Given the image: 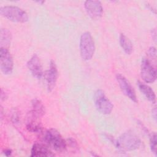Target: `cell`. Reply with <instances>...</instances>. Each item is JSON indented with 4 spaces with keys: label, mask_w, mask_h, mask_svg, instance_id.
Segmentation results:
<instances>
[{
    "label": "cell",
    "mask_w": 157,
    "mask_h": 157,
    "mask_svg": "<svg viewBox=\"0 0 157 157\" xmlns=\"http://www.w3.org/2000/svg\"><path fill=\"white\" fill-rule=\"evenodd\" d=\"M116 147L123 151H130L138 149L141 145V140L133 132L128 131L122 133L113 141Z\"/></svg>",
    "instance_id": "cell-1"
},
{
    "label": "cell",
    "mask_w": 157,
    "mask_h": 157,
    "mask_svg": "<svg viewBox=\"0 0 157 157\" xmlns=\"http://www.w3.org/2000/svg\"><path fill=\"white\" fill-rule=\"evenodd\" d=\"M44 140L48 147L57 151H63L67 147L66 142L56 129L47 130L44 135Z\"/></svg>",
    "instance_id": "cell-2"
},
{
    "label": "cell",
    "mask_w": 157,
    "mask_h": 157,
    "mask_svg": "<svg viewBox=\"0 0 157 157\" xmlns=\"http://www.w3.org/2000/svg\"><path fill=\"white\" fill-rule=\"evenodd\" d=\"M0 14L10 21L17 23H26L29 17L27 13L22 9L13 6L1 7Z\"/></svg>",
    "instance_id": "cell-3"
},
{
    "label": "cell",
    "mask_w": 157,
    "mask_h": 157,
    "mask_svg": "<svg viewBox=\"0 0 157 157\" xmlns=\"http://www.w3.org/2000/svg\"><path fill=\"white\" fill-rule=\"evenodd\" d=\"M80 53L85 61L90 60L95 52V45L92 36L90 32L83 33L80 38Z\"/></svg>",
    "instance_id": "cell-4"
},
{
    "label": "cell",
    "mask_w": 157,
    "mask_h": 157,
    "mask_svg": "<svg viewBox=\"0 0 157 157\" xmlns=\"http://www.w3.org/2000/svg\"><path fill=\"white\" fill-rule=\"evenodd\" d=\"M93 100L96 109L100 113L108 115L112 112L113 105L102 90L98 89L94 92Z\"/></svg>",
    "instance_id": "cell-5"
},
{
    "label": "cell",
    "mask_w": 157,
    "mask_h": 157,
    "mask_svg": "<svg viewBox=\"0 0 157 157\" xmlns=\"http://www.w3.org/2000/svg\"><path fill=\"white\" fill-rule=\"evenodd\" d=\"M140 75L147 83H153L156 79V70L151 63L146 58H143L141 63Z\"/></svg>",
    "instance_id": "cell-6"
},
{
    "label": "cell",
    "mask_w": 157,
    "mask_h": 157,
    "mask_svg": "<svg viewBox=\"0 0 157 157\" xmlns=\"http://www.w3.org/2000/svg\"><path fill=\"white\" fill-rule=\"evenodd\" d=\"M0 68L5 75L12 74L13 69V61L12 56L6 48H0Z\"/></svg>",
    "instance_id": "cell-7"
},
{
    "label": "cell",
    "mask_w": 157,
    "mask_h": 157,
    "mask_svg": "<svg viewBox=\"0 0 157 157\" xmlns=\"http://www.w3.org/2000/svg\"><path fill=\"white\" fill-rule=\"evenodd\" d=\"M116 78L123 93L134 102H137V99L136 92L128 80L120 74H117Z\"/></svg>",
    "instance_id": "cell-8"
},
{
    "label": "cell",
    "mask_w": 157,
    "mask_h": 157,
    "mask_svg": "<svg viewBox=\"0 0 157 157\" xmlns=\"http://www.w3.org/2000/svg\"><path fill=\"white\" fill-rule=\"evenodd\" d=\"M84 7L88 15L91 19L96 20L101 17L103 8L100 1L93 0L86 1L84 4Z\"/></svg>",
    "instance_id": "cell-9"
},
{
    "label": "cell",
    "mask_w": 157,
    "mask_h": 157,
    "mask_svg": "<svg viewBox=\"0 0 157 157\" xmlns=\"http://www.w3.org/2000/svg\"><path fill=\"white\" fill-rule=\"evenodd\" d=\"M58 72L55 62L53 60H51L49 69L44 74V78L46 82L48 91L51 92L55 87L58 79Z\"/></svg>",
    "instance_id": "cell-10"
},
{
    "label": "cell",
    "mask_w": 157,
    "mask_h": 157,
    "mask_svg": "<svg viewBox=\"0 0 157 157\" xmlns=\"http://www.w3.org/2000/svg\"><path fill=\"white\" fill-rule=\"evenodd\" d=\"M27 67L34 77L40 79L43 75V69L40 58L36 54H34L27 63Z\"/></svg>",
    "instance_id": "cell-11"
},
{
    "label": "cell",
    "mask_w": 157,
    "mask_h": 157,
    "mask_svg": "<svg viewBox=\"0 0 157 157\" xmlns=\"http://www.w3.org/2000/svg\"><path fill=\"white\" fill-rule=\"evenodd\" d=\"M55 156L48 146L40 142H36L33 144L31 150V156L32 157H50Z\"/></svg>",
    "instance_id": "cell-12"
},
{
    "label": "cell",
    "mask_w": 157,
    "mask_h": 157,
    "mask_svg": "<svg viewBox=\"0 0 157 157\" xmlns=\"http://www.w3.org/2000/svg\"><path fill=\"white\" fill-rule=\"evenodd\" d=\"M40 119V117H38L29 112L26 123L27 129L34 133L41 132L42 131V126Z\"/></svg>",
    "instance_id": "cell-13"
},
{
    "label": "cell",
    "mask_w": 157,
    "mask_h": 157,
    "mask_svg": "<svg viewBox=\"0 0 157 157\" xmlns=\"http://www.w3.org/2000/svg\"><path fill=\"white\" fill-rule=\"evenodd\" d=\"M137 86L140 91L146 97V98L152 104L156 103V95L154 91L148 85L138 81Z\"/></svg>",
    "instance_id": "cell-14"
},
{
    "label": "cell",
    "mask_w": 157,
    "mask_h": 157,
    "mask_svg": "<svg viewBox=\"0 0 157 157\" xmlns=\"http://www.w3.org/2000/svg\"><path fill=\"white\" fill-rule=\"evenodd\" d=\"M31 105L32 110L30 111V113L40 118H41L45 114V106L39 99L37 98L33 99L31 101Z\"/></svg>",
    "instance_id": "cell-15"
},
{
    "label": "cell",
    "mask_w": 157,
    "mask_h": 157,
    "mask_svg": "<svg viewBox=\"0 0 157 157\" xmlns=\"http://www.w3.org/2000/svg\"><path fill=\"white\" fill-rule=\"evenodd\" d=\"M12 40V34L10 31L6 28L0 30V44L1 47L8 48Z\"/></svg>",
    "instance_id": "cell-16"
},
{
    "label": "cell",
    "mask_w": 157,
    "mask_h": 157,
    "mask_svg": "<svg viewBox=\"0 0 157 157\" xmlns=\"http://www.w3.org/2000/svg\"><path fill=\"white\" fill-rule=\"evenodd\" d=\"M120 45L127 55H131L133 51V46L129 39L124 34H121L119 37Z\"/></svg>",
    "instance_id": "cell-17"
},
{
    "label": "cell",
    "mask_w": 157,
    "mask_h": 157,
    "mask_svg": "<svg viewBox=\"0 0 157 157\" xmlns=\"http://www.w3.org/2000/svg\"><path fill=\"white\" fill-rule=\"evenodd\" d=\"M157 136L156 132H152L150 135V146L152 153L156 156V145H157Z\"/></svg>",
    "instance_id": "cell-18"
},
{
    "label": "cell",
    "mask_w": 157,
    "mask_h": 157,
    "mask_svg": "<svg viewBox=\"0 0 157 157\" xmlns=\"http://www.w3.org/2000/svg\"><path fill=\"white\" fill-rule=\"evenodd\" d=\"M11 120L13 122V123L17 124L19 123L20 118L18 115V112L16 109H13L12 112V115H11Z\"/></svg>",
    "instance_id": "cell-19"
},
{
    "label": "cell",
    "mask_w": 157,
    "mask_h": 157,
    "mask_svg": "<svg viewBox=\"0 0 157 157\" xmlns=\"http://www.w3.org/2000/svg\"><path fill=\"white\" fill-rule=\"evenodd\" d=\"M148 54L150 58H151V59L156 60V48L154 47H151L148 51Z\"/></svg>",
    "instance_id": "cell-20"
},
{
    "label": "cell",
    "mask_w": 157,
    "mask_h": 157,
    "mask_svg": "<svg viewBox=\"0 0 157 157\" xmlns=\"http://www.w3.org/2000/svg\"><path fill=\"white\" fill-rule=\"evenodd\" d=\"M68 140H69V144H70V145L72 148L77 147V143H76V142L75 141L74 139H68Z\"/></svg>",
    "instance_id": "cell-21"
},
{
    "label": "cell",
    "mask_w": 157,
    "mask_h": 157,
    "mask_svg": "<svg viewBox=\"0 0 157 157\" xmlns=\"http://www.w3.org/2000/svg\"><path fill=\"white\" fill-rule=\"evenodd\" d=\"M12 150L10 149H6L4 151V155L6 156H10L12 155Z\"/></svg>",
    "instance_id": "cell-22"
},
{
    "label": "cell",
    "mask_w": 157,
    "mask_h": 157,
    "mask_svg": "<svg viewBox=\"0 0 157 157\" xmlns=\"http://www.w3.org/2000/svg\"><path fill=\"white\" fill-rule=\"evenodd\" d=\"M152 117L156 121V109L155 107L152 109Z\"/></svg>",
    "instance_id": "cell-23"
}]
</instances>
